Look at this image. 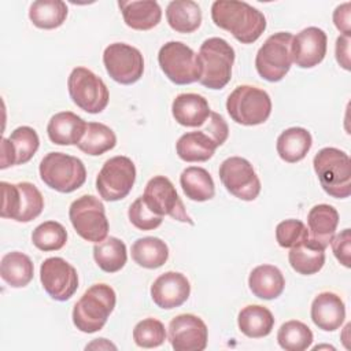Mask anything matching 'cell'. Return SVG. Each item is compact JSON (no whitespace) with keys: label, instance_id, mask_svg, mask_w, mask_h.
<instances>
[{"label":"cell","instance_id":"cell-1","mask_svg":"<svg viewBox=\"0 0 351 351\" xmlns=\"http://www.w3.org/2000/svg\"><path fill=\"white\" fill-rule=\"evenodd\" d=\"M211 19L215 26L229 32L241 44L255 43L266 29L265 15L245 1H214Z\"/></svg>","mask_w":351,"mask_h":351},{"label":"cell","instance_id":"cell-2","mask_svg":"<svg viewBox=\"0 0 351 351\" xmlns=\"http://www.w3.org/2000/svg\"><path fill=\"white\" fill-rule=\"evenodd\" d=\"M233 47L221 37H210L200 45L197 62L200 67L199 82L208 89H222L232 78L234 63Z\"/></svg>","mask_w":351,"mask_h":351},{"label":"cell","instance_id":"cell-3","mask_svg":"<svg viewBox=\"0 0 351 351\" xmlns=\"http://www.w3.org/2000/svg\"><path fill=\"white\" fill-rule=\"evenodd\" d=\"M117 303L115 291L107 284H95L88 288L73 308V324L84 333L100 330Z\"/></svg>","mask_w":351,"mask_h":351},{"label":"cell","instance_id":"cell-4","mask_svg":"<svg viewBox=\"0 0 351 351\" xmlns=\"http://www.w3.org/2000/svg\"><path fill=\"white\" fill-rule=\"evenodd\" d=\"M313 166L322 189L329 196L346 199L351 195V162L344 151L325 147L315 154Z\"/></svg>","mask_w":351,"mask_h":351},{"label":"cell","instance_id":"cell-5","mask_svg":"<svg viewBox=\"0 0 351 351\" xmlns=\"http://www.w3.org/2000/svg\"><path fill=\"white\" fill-rule=\"evenodd\" d=\"M41 181L60 193H70L84 185L86 169L81 159L63 152H48L38 166Z\"/></svg>","mask_w":351,"mask_h":351},{"label":"cell","instance_id":"cell-6","mask_svg":"<svg viewBox=\"0 0 351 351\" xmlns=\"http://www.w3.org/2000/svg\"><path fill=\"white\" fill-rule=\"evenodd\" d=\"M226 111L239 125H261L266 122L271 114V99L269 93L261 88L240 85L228 96Z\"/></svg>","mask_w":351,"mask_h":351},{"label":"cell","instance_id":"cell-7","mask_svg":"<svg viewBox=\"0 0 351 351\" xmlns=\"http://www.w3.org/2000/svg\"><path fill=\"white\" fill-rule=\"evenodd\" d=\"M1 186V218L18 222H30L37 218L44 208V197L38 188L27 181L18 184L0 182Z\"/></svg>","mask_w":351,"mask_h":351},{"label":"cell","instance_id":"cell-8","mask_svg":"<svg viewBox=\"0 0 351 351\" xmlns=\"http://www.w3.org/2000/svg\"><path fill=\"white\" fill-rule=\"evenodd\" d=\"M292 34L289 32H278L266 38L255 56V67L258 74L269 81H281L292 66Z\"/></svg>","mask_w":351,"mask_h":351},{"label":"cell","instance_id":"cell-9","mask_svg":"<svg viewBox=\"0 0 351 351\" xmlns=\"http://www.w3.org/2000/svg\"><path fill=\"white\" fill-rule=\"evenodd\" d=\"M70 222L86 241L100 243L108 234V219L103 203L93 195H82L77 197L69 208Z\"/></svg>","mask_w":351,"mask_h":351},{"label":"cell","instance_id":"cell-10","mask_svg":"<svg viewBox=\"0 0 351 351\" xmlns=\"http://www.w3.org/2000/svg\"><path fill=\"white\" fill-rule=\"evenodd\" d=\"M67 89L73 103L89 114L101 112L110 100L104 81L86 67H75L67 78Z\"/></svg>","mask_w":351,"mask_h":351},{"label":"cell","instance_id":"cell-11","mask_svg":"<svg viewBox=\"0 0 351 351\" xmlns=\"http://www.w3.org/2000/svg\"><path fill=\"white\" fill-rule=\"evenodd\" d=\"M158 62L165 75L177 85H188L200 78L197 53L181 41L163 44L158 52Z\"/></svg>","mask_w":351,"mask_h":351},{"label":"cell","instance_id":"cell-12","mask_svg":"<svg viewBox=\"0 0 351 351\" xmlns=\"http://www.w3.org/2000/svg\"><path fill=\"white\" fill-rule=\"evenodd\" d=\"M136 181V166L128 156L107 159L96 177V189L106 202H117L129 195Z\"/></svg>","mask_w":351,"mask_h":351},{"label":"cell","instance_id":"cell-13","mask_svg":"<svg viewBox=\"0 0 351 351\" xmlns=\"http://www.w3.org/2000/svg\"><path fill=\"white\" fill-rule=\"evenodd\" d=\"M103 63L107 74L118 84L132 85L144 73V58L141 52L125 43H112L103 52Z\"/></svg>","mask_w":351,"mask_h":351},{"label":"cell","instance_id":"cell-14","mask_svg":"<svg viewBox=\"0 0 351 351\" xmlns=\"http://www.w3.org/2000/svg\"><path fill=\"white\" fill-rule=\"evenodd\" d=\"M141 197L148 208L160 217L169 215L180 222H185L189 225L195 223L188 215L173 182L165 176L152 177L147 182Z\"/></svg>","mask_w":351,"mask_h":351},{"label":"cell","instance_id":"cell-15","mask_svg":"<svg viewBox=\"0 0 351 351\" xmlns=\"http://www.w3.org/2000/svg\"><path fill=\"white\" fill-rule=\"evenodd\" d=\"M219 178L226 191L234 197L251 202L261 192V181L252 165L241 156H230L219 166Z\"/></svg>","mask_w":351,"mask_h":351},{"label":"cell","instance_id":"cell-16","mask_svg":"<svg viewBox=\"0 0 351 351\" xmlns=\"http://www.w3.org/2000/svg\"><path fill=\"white\" fill-rule=\"evenodd\" d=\"M44 291L58 302L69 300L78 288V274L73 265L59 256L45 259L40 266Z\"/></svg>","mask_w":351,"mask_h":351},{"label":"cell","instance_id":"cell-17","mask_svg":"<svg viewBox=\"0 0 351 351\" xmlns=\"http://www.w3.org/2000/svg\"><path fill=\"white\" fill-rule=\"evenodd\" d=\"M207 340V325L195 314H180L169 324V341L174 351H203Z\"/></svg>","mask_w":351,"mask_h":351},{"label":"cell","instance_id":"cell-18","mask_svg":"<svg viewBox=\"0 0 351 351\" xmlns=\"http://www.w3.org/2000/svg\"><path fill=\"white\" fill-rule=\"evenodd\" d=\"M326 47V33L317 26H308L292 37V63L300 69H311L324 60Z\"/></svg>","mask_w":351,"mask_h":351},{"label":"cell","instance_id":"cell-19","mask_svg":"<svg viewBox=\"0 0 351 351\" xmlns=\"http://www.w3.org/2000/svg\"><path fill=\"white\" fill-rule=\"evenodd\" d=\"M189 295V280L178 271H166L151 285V298L154 303L163 310L180 307L188 300Z\"/></svg>","mask_w":351,"mask_h":351},{"label":"cell","instance_id":"cell-20","mask_svg":"<svg viewBox=\"0 0 351 351\" xmlns=\"http://www.w3.org/2000/svg\"><path fill=\"white\" fill-rule=\"evenodd\" d=\"M310 314L315 326L325 332H333L344 322L346 306L335 292H321L314 298Z\"/></svg>","mask_w":351,"mask_h":351},{"label":"cell","instance_id":"cell-21","mask_svg":"<svg viewBox=\"0 0 351 351\" xmlns=\"http://www.w3.org/2000/svg\"><path fill=\"white\" fill-rule=\"evenodd\" d=\"M86 123L71 111H60L51 117L47 134L56 145H77L86 130Z\"/></svg>","mask_w":351,"mask_h":351},{"label":"cell","instance_id":"cell-22","mask_svg":"<svg viewBox=\"0 0 351 351\" xmlns=\"http://www.w3.org/2000/svg\"><path fill=\"white\" fill-rule=\"evenodd\" d=\"M171 114L182 126L199 128L208 119L211 110L208 101L197 93H181L171 104Z\"/></svg>","mask_w":351,"mask_h":351},{"label":"cell","instance_id":"cell-23","mask_svg":"<svg viewBox=\"0 0 351 351\" xmlns=\"http://www.w3.org/2000/svg\"><path fill=\"white\" fill-rule=\"evenodd\" d=\"M307 225L308 237L326 248L336 233L339 213L330 204H317L307 214Z\"/></svg>","mask_w":351,"mask_h":351},{"label":"cell","instance_id":"cell-24","mask_svg":"<svg viewBox=\"0 0 351 351\" xmlns=\"http://www.w3.org/2000/svg\"><path fill=\"white\" fill-rule=\"evenodd\" d=\"M250 291L259 299L273 300L285 288V278L281 270L273 265H259L248 276Z\"/></svg>","mask_w":351,"mask_h":351},{"label":"cell","instance_id":"cell-25","mask_svg":"<svg viewBox=\"0 0 351 351\" xmlns=\"http://www.w3.org/2000/svg\"><path fill=\"white\" fill-rule=\"evenodd\" d=\"M126 26L134 30H149L162 19V8L154 0L118 1Z\"/></svg>","mask_w":351,"mask_h":351},{"label":"cell","instance_id":"cell-26","mask_svg":"<svg viewBox=\"0 0 351 351\" xmlns=\"http://www.w3.org/2000/svg\"><path fill=\"white\" fill-rule=\"evenodd\" d=\"M291 267L303 276L318 273L325 263V248L310 237L291 248L288 252Z\"/></svg>","mask_w":351,"mask_h":351},{"label":"cell","instance_id":"cell-27","mask_svg":"<svg viewBox=\"0 0 351 351\" xmlns=\"http://www.w3.org/2000/svg\"><path fill=\"white\" fill-rule=\"evenodd\" d=\"M313 145V137L304 128L293 126L285 129L277 137V154L287 163H296L306 158Z\"/></svg>","mask_w":351,"mask_h":351},{"label":"cell","instance_id":"cell-28","mask_svg":"<svg viewBox=\"0 0 351 351\" xmlns=\"http://www.w3.org/2000/svg\"><path fill=\"white\" fill-rule=\"evenodd\" d=\"M217 144L203 130L188 132L176 143V152L184 162H206L215 154Z\"/></svg>","mask_w":351,"mask_h":351},{"label":"cell","instance_id":"cell-29","mask_svg":"<svg viewBox=\"0 0 351 351\" xmlns=\"http://www.w3.org/2000/svg\"><path fill=\"white\" fill-rule=\"evenodd\" d=\"M237 325L243 335L251 339H261L270 335L274 326L271 311L261 304H248L240 310Z\"/></svg>","mask_w":351,"mask_h":351},{"label":"cell","instance_id":"cell-30","mask_svg":"<svg viewBox=\"0 0 351 351\" xmlns=\"http://www.w3.org/2000/svg\"><path fill=\"white\" fill-rule=\"evenodd\" d=\"M0 276L10 287L23 288L33 280L34 265L26 254L11 251L1 258Z\"/></svg>","mask_w":351,"mask_h":351},{"label":"cell","instance_id":"cell-31","mask_svg":"<svg viewBox=\"0 0 351 351\" xmlns=\"http://www.w3.org/2000/svg\"><path fill=\"white\" fill-rule=\"evenodd\" d=\"M166 19L177 33H193L202 23V10L192 0H174L167 4Z\"/></svg>","mask_w":351,"mask_h":351},{"label":"cell","instance_id":"cell-32","mask_svg":"<svg viewBox=\"0 0 351 351\" xmlns=\"http://www.w3.org/2000/svg\"><path fill=\"white\" fill-rule=\"evenodd\" d=\"M180 185L185 196L193 202H206L215 195V184L211 174L199 166L184 169L180 176Z\"/></svg>","mask_w":351,"mask_h":351},{"label":"cell","instance_id":"cell-33","mask_svg":"<svg viewBox=\"0 0 351 351\" xmlns=\"http://www.w3.org/2000/svg\"><path fill=\"white\" fill-rule=\"evenodd\" d=\"M133 261L145 269H158L169 259V247L159 237H141L132 244Z\"/></svg>","mask_w":351,"mask_h":351},{"label":"cell","instance_id":"cell-34","mask_svg":"<svg viewBox=\"0 0 351 351\" xmlns=\"http://www.w3.org/2000/svg\"><path fill=\"white\" fill-rule=\"evenodd\" d=\"M93 258L97 266L106 273L119 271L128 261L125 243L118 237H106L100 243H95Z\"/></svg>","mask_w":351,"mask_h":351},{"label":"cell","instance_id":"cell-35","mask_svg":"<svg viewBox=\"0 0 351 351\" xmlns=\"http://www.w3.org/2000/svg\"><path fill=\"white\" fill-rule=\"evenodd\" d=\"M67 5L62 0H37L29 8V18L38 29H56L67 18Z\"/></svg>","mask_w":351,"mask_h":351},{"label":"cell","instance_id":"cell-36","mask_svg":"<svg viewBox=\"0 0 351 351\" xmlns=\"http://www.w3.org/2000/svg\"><path fill=\"white\" fill-rule=\"evenodd\" d=\"M117 145V136L111 128L100 122H88L86 130L77 147L86 155L99 156Z\"/></svg>","mask_w":351,"mask_h":351},{"label":"cell","instance_id":"cell-37","mask_svg":"<svg viewBox=\"0 0 351 351\" xmlns=\"http://www.w3.org/2000/svg\"><path fill=\"white\" fill-rule=\"evenodd\" d=\"M277 341L282 350L304 351L313 343V332L304 322L291 319L280 326L277 332Z\"/></svg>","mask_w":351,"mask_h":351},{"label":"cell","instance_id":"cell-38","mask_svg":"<svg viewBox=\"0 0 351 351\" xmlns=\"http://www.w3.org/2000/svg\"><path fill=\"white\" fill-rule=\"evenodd\" d=\"M67 232L64 226L56 221H45L40 223L32 233V243L44 252L58 251L64 247Z\"/></svg>","mask_w":351,"mask_h":351},{"label":"cell","instance_id":"cell-39","mask_svg":"<svg viewBox=\"0 0 351 351\" xmlns=\"http://www.w3.org/2000/svg\"><path fill=\"white\" fill-rule=\"evenodd\" d=\"M15 152V165H25L29 162L40 147L37 132L30 126L16 128L8 137Z\"/></svg>","mask_w":351,"mask_h":351},{"label":"cell","instance_id":"cell-40","mask_svg":"<svg viewBox=\"0 0 351 351\" xmlns=\"http://www.w3.org/2000/svg\"><path fill=\"white\" fill-rule=\"evenodd\" d=\"M133 340L138 347L155 348L165 343V325L156 318H145L136 324L133 329Z\"/></svg>","mask_w":351,"mask_h":351},{"label":"cell","instance_id":"cell-41","mask_svg":"<svg viewBox=\"0 0 351 351\" xmlns=\"http://www.w3.org/2000/svg\"><path fill=\"white\" fill-rule=\"evenodd\" d=\"M306 239H308V229L299 219H285L276 226V240L282 248H292Z\"/></svg>","mask_w":351,"mask_h":351},{"label":"cell","instance_id":"cell-42","mask_svg":"<svg viewBox=\"0 0 351 351\" xmlns=\"http://www.w3.org/2000/svg\"><path fill=\"white\" fill-rule=\"evenodd\" d=\"M128 217L132 225L140 230H154L158 226H160L163 221V217L152 213L148 208V206L144 203L141 196L130 204Z\"/></svg>","mask_w":351,"mask_h":351},{"label":"cell","instance_id":"cell-43","mask_svg":"<svg viewBox=\"0 0 351 351\" xmlns=\"http://www.w3.org/2000/svg\"><path fill=\"white\" fill-rule=\"evenodd\" d=\"M332 251L335 258L344 266H351V232L350 229H343L340 233L335 234L330 240Z\"/></svg>","mask_w":351,"mask_h":351},{"label":"cell","instance_id":"cell-44","mask_svg":"<svg viewBox=\"0 0 351 351\" xmlns=\"http://www.w3.org/2000/svg\"><path fill=\"white\" fill-rule=\"evenodd\" d=\"M203 132L207 133L214 140L217 147L222 145L229 136V128H228L226 121L222 118V115H219L218 112H213V111L210 114L208 125L203 129Z\"/></svg>","mask_w":351,"mask_h":351},{"label":"cell","instance_id":"cell-45","mask_svg":"<svg viewBox=\"0 0 351 351\" xmlns=\"http://www.w3.org/2000/svg\"><path fill=\"white\" fill-rule=\"evenodd\" d=\"M351 21V3H343L337 5L333 11V23L336 29L341 33V36H351L350 22Z\"/></svg>","mask_w":351,"mask_h":351},{"label":"cell","instance_id":"cell-46","mask_svg":"<svg viewBox=\"0 0 351 351\" xmlns=\"http://www.w3.org/2000/svg\"><path fill=\"white\" fill-rule=\"evenodd\" d=\"M335 53H336V60L337 63L344 69L350 70V37L348 36H339L336 40V47H335Z\"/></svg>","mask_w":351,"mask_h":351},{"label":"cell","instance_id":"cell-47","mask_svg":"<svg viewBox=\"0 0 351 351\" xmlns=\"http://www.w3.org/2000/svg\"><path fill=\"white\" fill-rule=\"evenodd\" d=\"M15 165V152L10 138H1V165L0 169H7Z\"/></svg>","mask_w":351,"mask_h":351},{"label":"cell","instance_id":"cell-48","mask_svg":"<svg viewBox=\"0 0 351 351\" xmlns=\"http://www.w3.org/2000/svg\"><path fill=\"white\" fill-rule=\"evenodd\" d=\"M86 350L88 348H95V350H110V348H112V350H117V346L115 344H112V343H110L107 339H95L90 344H88L86 347H85Z\"/></svg>","mask_w":351,"mask_h":351},{"label":"cell","instance_id":"cell-49","mask_svg":"<svg viewBox=\"0 0 351 351\" xmlns=\"http://www.w3.org/2000/svg\"><path fill=\"white\" fill-rule=\"evenodd\" d=\"M319 348H330V350H335V347H330V346H317V347H314V350H319Z\"/></svg>","mask_w":351,"mask_h":351}]
</instances>
